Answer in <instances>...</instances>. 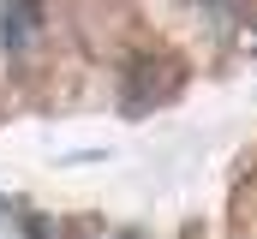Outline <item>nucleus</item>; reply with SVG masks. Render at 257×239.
Returning a JSON list of instances; mask_svg holds the SVG:
<instances>
[{"instance_id":"1","label":"nucleus","mask_w":257,"mask_h":239,"mask_svg":"<svg viewBox=\"0 0 257 239\" xmlns=\"http://www.w3.org/2000/svg\"><path fill=\"white\" fill-rule=\"evenodd\" d=\"M36 36V0H6L0 6V42L6 48H24Z\"/></svg>"},{"instance_id":"4","label":"nucleus","mask_w":257,"mask_h":239,"mask_svg":"<svg viewBox=\"0 0 257 239\" xmlns=\"http://www.w3.org/2000/svg\"><path fill=\"white\" fill-rule=\"evenodd\" d=\"M0 209H6V203H0Z\"/></svg>"},{"instance_id":"2","label":"nucleus","mask_w":257,"mask_h":239,"mask_svg":"<svg viewBox=\"0 0 257 239\" xmlns=\"http://www.w3.org/2000/svg\"><path fill=\"white\" fill-rule=\"evenodd\" d=\"M24 239H54V221H42V215H24Z\"/></svg>"},{"instance_id":"3","label":"nucleus","mask_w":257,"mask_h":239,"mask_svg":"<svg viewBox=\"0 0 257 239\" xmlns=\"http://www.w3.org/2000/svg\"><path fill=\"white\" fill-rule=\"evenodd\" d=\"M114 239H138V233H114Z\"/></svg>"}]
</instances>
